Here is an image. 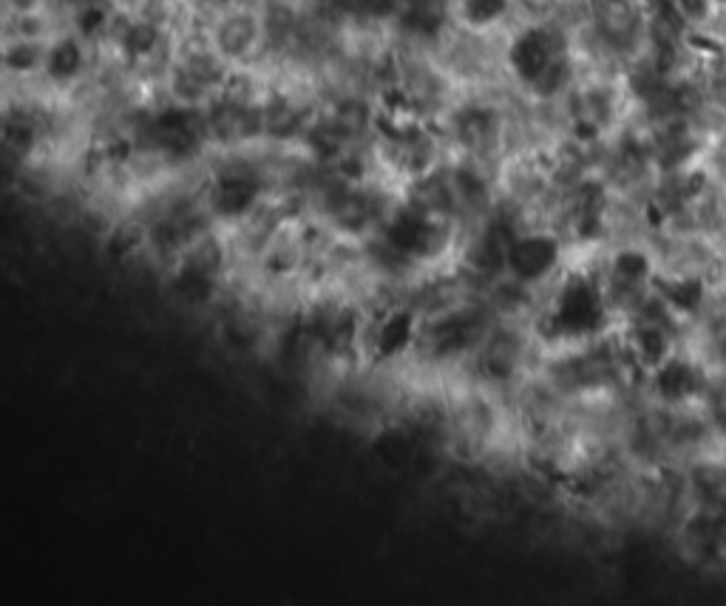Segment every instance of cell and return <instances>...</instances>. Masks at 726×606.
Returning <instances> with one entry per match:
<instances>
[{"mask_svg": "<svg viewBox=\"0 0 726 606\" xmlns=\"http://www.w3.org/2000/svg\"><path fill=\"white\" fill-rule=\"evenodd\" d=\"M520 0H451V23L477 34H494L511 23Z\"/></svg>", "mask_w": 726, "mask_h": 606, "instance_id": "6da1fadb", "label": "cell"}]
</instances>
